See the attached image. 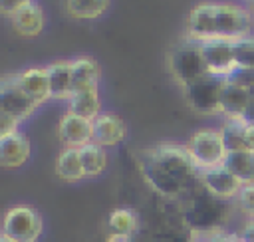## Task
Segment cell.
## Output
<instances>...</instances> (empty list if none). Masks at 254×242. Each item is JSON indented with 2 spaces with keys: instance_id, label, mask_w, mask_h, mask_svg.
<instances>
[{
  "instance_id": "2",
  "label": "cell",
  "mask_w": 254,
  "mask_h": 242,
  "mask_svg": "<svg viewBox=\"0 0 254 242\" xmlns=\"http://www.w3.org/2000/svg\"><path fill=\"white\" fill-rule=\"evenodd\" d=\"M167 67L173 75V79L185 87L192 81H196L198 77L206 75V63H204V56L200 50V44L189 38H183L167 56Z\"/></svg>"
},
{
  "instance_id": "15",
  "label": "cell",
  "mask_w": 254,
  "mask_h": 242,
  "mask_svg": "<svg viewBox=\"0 0 254 242\" xmlns=\"http://www.w3.org/2000/svg\"><path fill=\"white\" fill-rule=\"evenodd\" d=\"M99 79H101V69L95 58L91 56L71 58V93L99 87Z\"/></svg>"
},
{
  "instance_id": "35",
  "label": "cell",
  "mask_w": 254,
  "mask_h": 242,
  "mask_svg": "<svg viewBox=\"0 0 254 242\" xmlns=\"http://www.w3.org/2000/svg\"><path fill=\"white\" fill-rule=\"evenodd\" d=\"M0 238H2V234H0Z\"/></svg>"
},
{
  "instance_id": "3",
  "label": "cell",
  "mask_w": 254,
  "mask_h": 242,
  "mask_svg": "<svg viewBox=\"0 0 254 242\" xmlns=\"http://www.w3.org/2000/svg\"><path fill=\"white\" fill-rule=\"evenodd\" d=\"M254 30V16L246 6L230 0H214V40H240Z\"/></svg>"
},
{
  "instance_id": "10",
  "label": "cell",
  "mask_w": 254,
  "mask_h": 242,
  "mask_svg": "<svg viewBox=\"0 0 254 242\" xmlns=\"http://www.w3.org/2000/svg\"><path fill=\"white\" fill-rule=\"evenodd\" d=\"M58 137L64 143V147H71V149H81L83 145L91 143L93 137V121L79 117L75 113L65 111L60 117L58 123Z\"/></svg>"
},
{
  "instance_id": "8",
  "label": "cell",
  "mask_w": 254,
  "mask_h": 242,
  "mask_svg": "<svg viewBox=\"0 0 254 242\" xmlns=\"http://www.w3.org/2000/svg\"><path fill=\"white\" fill-rule=\"evenodd\" d=\"M200 50L204 56V63L210 75L222 77L226 79L234 69H236V61H234V48L230 40H208V42H200Z\"/></svg>"
},
{
  "instance_id": "31",
  "label": "cell",
  "mask_w": 254,
  "mask_h": 242,
  "mask_svg": "<svg viewBox=\"0 0 254 242\" xmlns=\"http://www.w3.org/2000/svg\"><path fill=\"white\" fill-rule=\"evenodd\" d=\"M246 147L250 151H254V125L246 127Z\"/></svg>"
},
{
  "instance_id": "22",
  "label": "cell",
  "mask_w": 254,
  "mask_h": 242,
  "mask_svg": "<svg viewBox=\"0 0 254 242\" xmlns=\"http://www.w3.org/2000/svg\"><path fill=\"white\" fill-rule=\"evenodd\" d=\"M79 157H81V165H83V173L85 179H93L99 177L105 169H107V151L97 145V143H87L79 149Z\"/></svg>"
},
{
  "instance_id": "25",
  "label": "cell",
  "mask_w": 254,
  "mask_h": 242,
  "mask_svg": "<svg viewBox=\"0 0 254 242\" xmlns=\"http://www.w3.org/2000/svg\"><path fill=\"white\" fill-rule=\"evenodd\" d=\"M234 48V61L236 67H248L254 69V34L244 36L240 40L232 42Z\"/></svg>"
},
{
  "instance_id": "23",
  "label": "cell",
  "mask_w": 254,
  "mask_h": 242,
  "mask_svg": "<svg viewBox=\"0 0 254 242\" xmlns=\"http://www.w3.org/2000/svg\"><path fill=\"white\" fill-rule=\"evenodd\" d=\"M218 131L222 135V141H224V147L228 153L248 149L246 147V125L240 119H224L222 125L218 127Z\"/></svg>"
},
{
  "instance_id": "13",
  "label": "cell",
  "mask_w": 254,
  "mask_h": 242,
  "mask_svg": "<svg viewBox=\"0 0 254 242\" xmlns=\"http://www.w3.org/2000/svg\"><path fill=\"white\" fill-rule=\"evenodd\" d=\"M32 153L30 139L22 133L16 131L4 139H0V167L4 169H18L28 163Z\"/></svg>"
},
{
  "instance_id": "16",
  "label": "cell",
  "mask_w": 254,
  "mask_h": 242,
  "mask_svg": "<svg viewBox=\"0 0 254 242\" xmlns=\"http://www.w3.org/2000/svg\"><path fill=\"white\" fill-rule=\"evenodd\" d=\"M50 95L56 101H67L71 95V60H54L46 65Z\"/></svg>"
},
{
  "instance_id": "29",
  "label": "cell",
  "mask_w": 254,
  "mask_h": 242,
  "mask_svg": "<svg viewBox=\"0 0 254 242\" xmlns=\"http://www.w3.org/2000/svg\"><path fill=\"white\" fill-rule=\"evenodd\" d=\"M18 127H20V121H16V119H12V117L0 113V139L12 135V133H16V131H20Z\"/></svg>"
},
{
  "instance_id": "24",
  "label": "cell",
  "mask_w": 254,
  "mask_h": 242,
  "mask_svg": "<svg viewBox=\"0 0 254 242\" xmlns=\"http://www.w3.org/2000/svg\"><path fill=\"white\" fill-rule=\"evenodd\" d=\"M139 226V218L131 208H115L109 214V230L117 236H133Z\"/></svg>"
},
{
  "instance_id": "7",
  "label": "cell",
  "mask_w": 254,
  "mask_h": 242,
  "mask_svg": "<svg viewBox=\"0 0 254 242\" xmlns=\"http://www.w3.org/2000/svg\"><path fill=\"white\" fill-rule=\"evenodd\" d=\"M36 109H38V105L20 87L16 73L0 77V113L22 123L28 117H32V113Z\"/></svg>"
},
{
  "instance_id": "21",
  "label": "cell",
  "mask_w": 254,
  "mask_h": 242,
  "mask_svg": "<svg viewBox=\"0 0 254 242\" xmlns=\"http://www.w3.org/2000/svg\"><path fill=\"white\" fill-rule=\"evenodd\" d=\"M109 4L111 0H64V10L73 20L89 22L101 18L107 12Z\"/></svg>"
},
{
  "instance_id": "18",
  "label": "cell",
  "mask_w": 254,
  "mask_h": 242,
  "mask_svg": "<svg viewBox=\"0 0 254 242\" xmlns=\"http://www.w3.org/2000/svg\"><path fill=\"white\" fill-rule=\"evenodd\" d=\"M65 103H67V111H69V113H75V115H79V117H85V119L93 121V119L101 113V95H99V87L73 91Z\"/></svg>"
},
{
  "instance_id": "28",
  "label": "cell",
  "mask_w": 254,
  "mask_h": 242,
  "mask_svg": "<svg viewBox=\"0 0 254 242\" xmlns=\"http://www.w3.org/2000/svg\"><path fill=\"white\" fill-rule=\"evenodd\" d=\"M34 0H0V14L6 18H14L20 10H24L26 6H30Z\"/></svg>"
},
{
  "instance_id": "32",
  "label": "cell",
  "mask_w": 254,
  "mask_h": 242,
  "mask_svg": "<svg viewBox=\"0 0 254 242\" xmlns=\"http://www.w3.org/2000/svg\"><path fill=\"white\" fill-rule=\"evenodd\" d=\"M107 242H131V236H117V234H111Z\"/></svg>"
},
{
  "instance_id": "4",
  "label": "cell",
  "mask_w": 254,
  "mask_h": 242,
  "mask_svg": "<svg viewBox=\"0 0 254 242\" xmlns=\"http://www.w3.org/2000/svg\"><path fill=\"white\" fill-rule=\"evenodd\" d=\"M185 147L198 171H206V169L224 165V159L228 155L222 135L214 127H202V129L194 131L189 137V141L185 143Z\"/></svg>"
},
{
  "instance_id": "26",
  "label": "cell",
  "mask_w": 254,
  "mask_h": 242,
  "mask_svg": "<svg viewBox=\"0 0 254 242\" xmlns=\"http://www.w3.org/2000/svg\"><path fill=\"white\" fill-rule=\"evenodd\" d=\"M236 202H238V208L248 218H254V184H242L236 196Z\"/></svg>"
},
{
  "instance_id": "14",
  "label": "cell",
  "mask_w": 254,
  "mask_h": 242,
  "mask_svg": "<svg viewBox=\"0 0 254 242\" xmlns=\"http://www.w3.org/2000/svg\"><path fill=\"white\" fill-rule=\"evenodd\" d=\"M12 30L20 38H38L46 28V12L40 2H32L24 10H20L12 20Z\"/></svg>"
},
{
  "instance_id": "19",
  "label": "cell",
  "mask_w": 254,
  "mask_h": 242,
  "mask_svg": "<svg viewBox=\"0 0 254 242\" xmlns=\"http://www.w3.org/2000/svg\"><path fill=\"white\" fill-rule=\"evenodd\" d=\"M56 175L58 179L65 181V182H75L85 179L83 173V165H81V157H79V149H71V147H64L56 159Z\"/></svg>"
},
{
  "instance_id": "9",
  "label": "cell",
  "mask_w": 254,
  "mask_h": 242,
  "mask_svg": "<svg viewBox=\"0 0 254 242\" xmlns=\"http://www.w3.org/2000/svg\"><path fill=\"white\" fill-rule=\"evenodd\" d=\"M198 181L200 184L204 186V190L214 196V198H220V200H228V198H236L242 184L240 181L224 167H214V169H206V171H200L198 173Z\"/></svg>"
},
{
  "instance_id": "27",
  "label": "cell",
  "mask_w": 254,
  "mask_h": 242,
  "mask_svg": "<svg viewBox=\"0 0 254 242\" xmlns=\"http://www.w3.org/2000/svg\"><path fill=\"white\" fill-rule=\"evenodd\" d=\"M226 79L250 91V89L254 87V69H248V67H236Z\"/></svg>"
},
{
  "instance_id": "11",
  "label": "cell",
  "mask_w": 254,
  "mask_h": 242,
  "mask_svg": "<svg viewBox=\"0 0 254 242\" xmlns=\"http://www.w3.org/2000/svg\"><path fill=\"white\" fill-rule=\"evenodd\" d=\"M125 137H127V125L119 115L101 111L93 119V137H91V141L101 145L103 149L117 147L119 143L125 141Z\"/></svg>"
},
{
  "instance_id": "5",
  "label": "cell",
  "mask_w": 254,
  "mask_h": 242,
  "mask_svg": "<svg viewBox=\"0 0 254 242\" xmlns=\"http://www.w3.org/2000/svg\"><path fill=\"white\" fill-rule=\"evenodd\" d=\"M44 220L34 206L18 204L6 210L0 234L10 242H36L42 236Z\"/></svg>"
},
{
  "instance_id": "12",
  "label": "cell",
  "mask_w": 254,
  "mask_h": 242,
  "mask_svg": "<svg viewBox=\"0 0 254 242\" xmlns=\"http://www.w3.org/2000/svg\"><path fill=\"white\" fill-rule=\"evenodd\" d=\"M20 87L28 93V97L40 107L44 105L48 99H52L50 95V79H48V69L46 65H30L22 71L16 73Z\"/></svg>"
},
{
  "instance_id": "20",
  "label": "cell",
  "mask_w": 254,
  "mask_h": 242,
  "mask_svg": "<svg viewBox=\"0 0 254 242\" xmlns=\"http://www.w3.org/2000/svg\"><path fill=\"white\" fill-rule=\"evenodd\" d=\"M224 167L240 181V184H254V151H230L224 159Z\"/></svg>"
},
{
  "instance_id": "33",
  "label": "cell",
  "mask_w": 254,
  "mask_h": 242,
  "mask_svg": "<svg viewBox=\"0 0 254 242\" xmlns=\"http://www.w3.org/2000/svg\"><path fill=\"white\" fill-rule=\"evenodd\" d=\"M248 10H250V12H252V16H254V0H250V2H248Z\"/></svg>"
},
{
  "instance_id": "30",
  "label": "cell",
  "mask_w": 254,
  "mask_h": 242,
  "mask_svg": "<svg viewBox=\"0 0 254 242\" xmlns=\"http://www.w3.org/2000/svg\"><path fill=\"white\" fill-rule=\"evenodd\" d=\"M246 127H250V125H254V99L248 103V107L244 109V113L238 117Z\"/></svg>"
},
{
  "instance_id": "34",
  "label": "cell",
  "mask_w": 254,
  "mask_h": 242,
  "mask_svg": "<svg viewBox=\"0 0 254 242\" xmlns=\"http://www.w3.org/2000/svg\"><path fill=\"white\" fill-rule=\"evenodd\" d=\"M0 242H10V240H6V238H0Z\"/></svg>"
},
{
  "instance_id": "1",
  "label": "cell",
  "mask_w": 254,
  "mask_h": 242,
  "mask_svg": "<svg viewBox=\"0 0 254 242\" xmlns=\"http://www.w3.org/2000/svg\"><path fill=\"white\" fill-rule=\"evenodd\" d=\"M139 169L147 184L167 198H177L198 179V169L194 167L185 145L179 143H157L141 153Z\"/></svg>"
},
{
  "instance_id": "6",
  "label": "cell",
  "mask_w": 254,
  "mask_h": 242,
  "mask_svg": "<svg viewBox=\"0 0 254 242\" xmlns=\"http://www.w3.org/2000/svg\"><path fill=\"white\" fill-rule=\"evenodd\" d=\"M224 79L216 75H202L183 87L187 105L198 115H220V93Z\"/></svg>"
},
{
  "instance_id": "17",
  "label": "cell",
  "mask_w": 254,
  "mask_h": 242,
  "mask_svg": "<svg viewBox=\"0 0 254 242\" xmlns=\"http://www.w3.org/2000/svg\"><path fill=\"white\" fill-rule=\"evenodd\" d=\"M250 101L252 97L248 89L224 79L222 93H220V115H224V119H238Z\"/></svg>"
}]
</instances>
